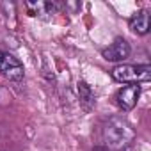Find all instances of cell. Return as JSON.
<instances>
[{
    "label": "cell",
    "mask_w": 151,
    "mask_h": 151,
    "mask_svg": "<svg viewBox=\"0 0 151 151\" xmlns=\"http://www.w3.org/2000/svg\"><path fill=\"white\" fill-rule=\"evenodd\" d=\"M101 139H103V147L110 151H123L132 146L135 140V130L133 126L119 116H112L103 123L101 128Z\"/></svg>",
    "instance_id": "1"
},
{
    "label": "cell",
    "mask_w": 151,
    "mask_h": 151,
    "mask_svg": "<svg viewBox=\"0 0 151 151\" xmlns=\"http://www.w3.org/2000/svg\"><path fill=\"white\" fill-rule=\"evenodd\" d=\"M112 78L121 84H139L147 82L151 78V66L149 64H119L112 71Z\"/></svg>",
    "instance_id": "2"
},
{
    "label": "cell",
    "mask_w": 151,
    "mask_h": 151,
    "mask_svg": "<svg viewBox=\"0 0 151 151\" xmlns=\"http://www.w3.org/2000/svg\"><path fill=\"white\" fill-rule=\"evenodd\" d=\"M0 73H2L6 78L13 80V82L22 80L23 75H25L23 64L14 55H11L7 52H2V50H0Z\"/></svg>",
    "instance_id": "3"
},
{
    "label": "cell",
    "mask_w": 151,
    "mask_h": 151,
    "mask_svg": "<svg viewBox=\"0 0 151 151\" xmlns=\"http://www.w3.org/2000/svg\"><path fill=\"white\" fill-rule=\"evenodd\" d=\"M60 4L59 2H50V0H30L25 2V11L29 13V16L34 18H50L59 11Z\"/></svg>",
    "instance_id": "4"
},
{
    "label": "cell",
    "mask_w": 151,
    "mask_h": 151,
    "mask_svg": "<svg viewBox=\"0 0 151 151\" xmlns=\"http://www.w3.org/2000/svg\"><path fill=\"white\" fill-rule=\"evenodd\" d=\"M132 53V46L126 39L123 37H117L110 46H107L103 52H101V57L109 62H123L130 57Z\"/></svg>",
    "instance_id": "5"
},
{
    "label": "cell",
    "mask_w": 151,
    "mask_h": 151,
    "mask_svg": "<svg viewBox=\"0 0 151 151\" xmlns=\"http://www.w3.org/2000/svg\"><path fill=\"white\" fill-rule=\"evenodd\" d=\"M140 96V86L137 84H130V86H124L117 91L116 94V101L119 105V109L123 110H132L135 105H137V100Z\"/></svg>",
    "instance_id": "6"
},
{
    "label": "cell",
    "mask_w": 151,
    "mask_h": 151,
    "mask_svg": "<svg viewBox=\"0 0 151 151\" xmlns=\"http://www.w3.org/2000/svg\"><path fill=\"white\" fill-rule=\"evenodd\" d=\"M149 27H151V22H149V14L147 11H137L132 20H130V30L133 34H139V36H144L149 32Z\"/></svg>",
    "instance_id": "7"
},
{
    "label": "cell",
    "mask_w": 151,
    "mask_h": 151,
    "mask_svg": "<svg viewBox=\"0 0 151 151\" xmlns=\"http://www.w3.org/2000/svg\"><path fill=\"white\" fill-rule=\"evenodd\" d=\"M78 96H80V101L87 107V109H91L93 105H94V93H93V89L86 84V82H78Z\"/></svg>",
    "instance_id": "8"
},
{
    "label": "cell",
    "mask_w": 151,
    "mask_h": 151,
    "mask_svg": "<svg viewBox=\"0 0 151 151\" xmlns=\"http://www.w3.org/2000/svg\"><path fill=\"white\" fill-rule=\"evenodd\" d=\"M93 151H109V149H107V147H103V146H98V147H94Z\"/></svg>",
    "instance_id": "9"
}]
</instances>
